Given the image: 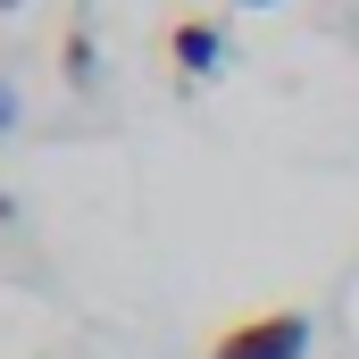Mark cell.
<instances>
[{
	"label": "cell",
	"instance_id": "1",
	"mask_svg": "<svg viewBox=\"0 0 359 359\" xmlns=\"http://www.w3.org/2000/svg\"><path fill=\"white\" fill-rule=\"evenodd\" d=\"M201 359H309V309H251L217 326Z\"/></svg>",
	"mask_w": 359,
	"mask_h": 359
},
{
	"label": "cell",
	"instance_id": "2",
	"mask_svg": "<svg viewBox=\"0 0 359 359\" xmlns=\"http://www.w3.org/2000/svg\"><path fill=\"white\" fill-rule=\"evenodd\" d=\"M168 59H176L184 84L217 76V67H226V25H217V17H176V25H168Z\"/></svg>",
	"mask_w": 359,
	"mask_h": 359
},
{
	"label": "cell",
	"instance_id": "3",
	"mask_svg": "<svg viewBox=\"0 0 359 359\" xmlns=\"http://www.w3.org/2000/svg\"><path fill=\"white\" fill-rule=\"evenodd\" d=\"M67 76H76V84H92V42H84V34H67Z\"/></svg>",
	"mask_w": 359,
	"mask_h": 359
},
{
	"label": "cell",
	"instance_id": "4",
	"mask_svg": "<svg viewBox=\"0 0 359 359\" xmlns=\"http://www.w3.org/2000/svg\"><path fill=\"white\" fill-rule=\"evenodd\" d=\"M8 126H17V92L0 84V134H8Z\"/></svg>",
	"mask_w": 359,
	"mask_h": 359
},
{
	"label": "cell",
	"instance_id": "5",
	"mask_svg": "<svg viewBox=\"0 0 359 359\" xmlns=\"http://www.w3.org/2000/svg\"><path fill=\"white\" fill-rule=\"evenodd\" d=\"M234 8H276V0H234Z\"/></svg>",
	"mask_w": 359,
	"mask_h": 359
},
{
	"label": "cell",
	"instance_id": "6",
	"mask_svg": "<svg viewBox=\"0 0 359 359\" xmlns=\"http://www.w3.org/2000/svg\"><path fill=\"white\" fill-rule=\"evenodd\" d=\"M0 8H25V0H0Z\"/></svg>",
	"mask_w": 359,
	"mask_h": 359
}]
</instances>
